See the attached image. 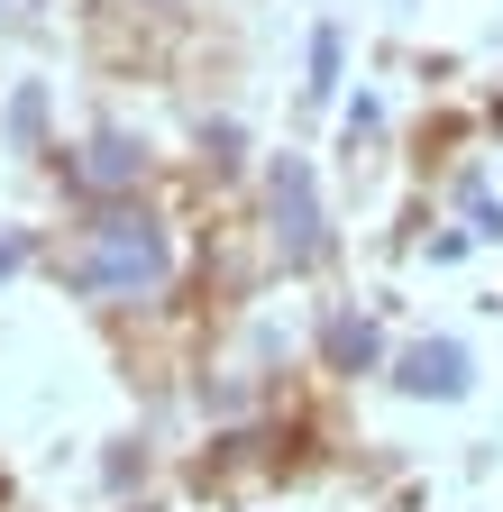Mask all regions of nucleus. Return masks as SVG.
Wrapping results in <instances>:
<instances>
[{"label": "nucleus", "mask_w": 503, "mask_h": 512, "mask_svg": "<svg viewBox=\"0 0 503 512\" xmlns=\"http://www.w3.org/2000/svg\"><path fill=\"white\" fill-rule=\"evenodd\" d=\"M65 275H74V293H110V302L156 293V284H165V229H156L147 211H101V220L74 238Z\"/></svg>", "instance_id": "obj_1"}, {"label": "nucleus", "mask_w": 503, "mask_h": 512, "mask_svg": "<svg viewBox=\"0 0 503 512\" xmlns=\"http://www.w3.org/2000/svg\"><path fill=\"white\" fill-rule=\"evenodd\" d=\"M275 229H284V266H311V256H321V202H311V165L302 156L275 165Z\"/></svg>", "instance_id": "obj_2"}, {"label": "nucleus", "mask_w": 503, "mask_h": 512, "mask_svg": "<svg viewBox=\"0 0 503 512\" xmlns=\"http://www.w3.org/2000/svg\"><path fill=\"white\" fill-rule=\"evenodd\" d=\"M403 394H439V403H458L467 394V348L458 339H421L403 357Z\"/></svg>", "instance_id": "obj_3"}, {"label": "nucleus", "mask_w": 503, "mask_h": 512, "mask_svg": "<svg viewBox=\"0 0 503 512\" xmlns=\"http://www.w3.org/2000/svg\"><path fill=\"white\" fill-rule=\"evenodd\" d=\"M138 165H147V156H138L129 138H92V147H83V165H74V183H92V192H119V183H138Z\"/></svg>", "instance_id": "obj_4"}, {"label": "nucleus", "mask_w": 503, "mask_h": 512, "mask_svg": "<svg viewBox=\"0 0 503 512\" xmlns=\"http://www.w3.org/2000/svg\"><path fill=\"white\" fill-rule=\"evenodd\" d=\"M330 357L339 366H375V330L366 320H330Z\"/></svg>", "instance_id": "obj_5"}, {"label": "nucleus", "mask_w": 503, "mask_h": 512, "mask_svg": "<svg viewBox=\"0 0 503 512\" xmlns=\"http://www.w3.org/2000/svg\"><path fill=\"white\" fill-rule=\"evenodd\" d=\"M330 74H339V37L321 28V37H311V83H330Z\"/></svg>", "instance_id": "obj_6"}, {"label": "nucleus", "mask_w": 503, "mask_h": 512, "mask_svg": "<svg viewBox=\"0 0 503 512\" xmlns=\"http://www.w3.org/2000/svg\"><path fill=\"white\" fill-rule=\"evenodd\" d=\"M19 256H28V238H0V275H10V266H19Z\"/></svg>", "instance_id": "obj_7"}]
</instances>
